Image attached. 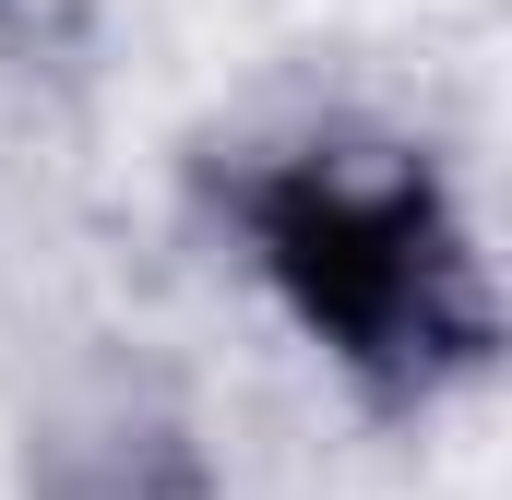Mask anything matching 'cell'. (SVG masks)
Here are the masks:
<instances>
[{
  "label": "cell",
  "instance_id": "obj_1",
  "mask_svg": "<svg viewBox=\"0 0 512 500\" xmlns=\"http://www.w3.org/2000/svg\"><path fill=\"white\" fill-rule=\"evenodd\" d=\"M262 250L298 286V310L322 334H346L358 358H393L405 322H429V215L417 191H334V179H286L262 203Z\"/></svg>",
  "mask_w": 512,
  "mask_h": 500
}]
</instances>
